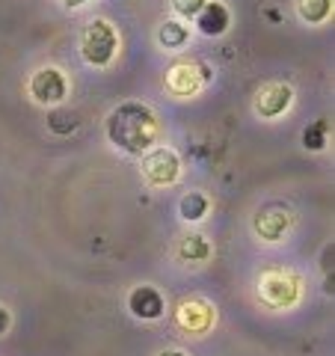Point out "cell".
<instances>
[{
	"mask_svg": "<svg viewBox=\"0 0 335 356\" xmlns=\"http://www.w3.org/2000/svg\"><path fill=\"white\" fill-rule=\"evenodd\" d=\"M178 172H181V161H178V154L172 149L158 146V149H149L146 158H142V175L158 187L172 184Z\"/></svg>",
	"mask_w": 335,
	"mask_h": 356,
	"instance_id": "obj_3",
	"label": "cell"
},
{
	"mask_svg": "<svg viewBox=\"0 0 335 356\" xmlns=\"http://www.w3.org/2000/svg\"><path fill=\"white\" fill-rule=\"evenodd\" d=\"M65 92H69V83H65L63 72L54 69V65H44V69H39L30 77V95L39 104H60Z\"/></svg>",
	"mask_w": 335,
	"mask_h": 356,
	"instance_id": "obj_5",
	"label": "cell"
},
{
	"mask_svg": "<svg viewBox=\"0 0 335 356\" xmlns=\"http://www.w3.org/2000/svg\"><path fill=\"white\" fill-rule=\"evenodd\" d=\"M205 77H208L205 69H199V65H190V63H181V65H172V69H170L166 86H170L175 95H193V92L202 89Z\"/></svg>",
	"mask_w": 335,
	"mask_h": 356,
	"instance_id": "obj_8",
	"label": "cell"
},
{
	"mask_svg": "<svg viewBox=\"0 0 335 356\" xmlns=\"http://www.w3.org/2000/svg\"><path fill=\"white\" fill-rule=\"evenodd\" d=\"M205 3H208V0H172V9L181 18H196L199 9H202Z\"/></svg>",
	"mask_w": 335,
	"mask_h": 356,
	"instance_id": "obj_18",
	"label": "cell"
},
{
	"mask_svg": "<svg viewBox=\"0 0 335 356\" xmlns=\"http://www.w3.org/2000/svg\"><path fill=\"white\" fill-rule=\"evenodd\" d=\"M178 211H181V217L187 222H196V220H202L208 214V199L202 193H196V191H190L181 196V202H178Z\"/></svg>",
	"mask_w": 335,
	"mask_h": 356,
	"instance_id": "obj_15",
	"label": "cell"
},
{
	"mask_svg": "<svg viewBox=\"0 0 335 356\" xmlns=\"http://www.w3.org/2000/svg\"><path fill=\"white\" fill-rule=\"evenodd\" d=\"M297 294H300V282H297L294 273H288V270H270V273L261 276V297L270 306H276V309L291 306L294 300H297Z\"/></svg>",
	"mask_w": 335,
	"mask_h": 356,
	"instance_id": "obj_4",
	"label": "cell"
},
{
	"mask_svg": "<svg viewBox=\"0 0 335 356\" xmlns=\"http://www.w3.org/2000/svg\"><path fill=\"white\" fill-rule=\"evenodd\" d=\"M116 48H119V39H116V30L107 24L104 18H95L89 21L81 33V54L89 65H107L110 60L116 57Z\"/></svg>",
	"mask_w": 335,
	"mask_h": 356,
	"instance_id": "obj_2",
	"label": "cell"
},
{
	"mask_svg": "<svg viewBox=\"0 0 335 356\" xmlns=\"http://www.w3.org/2000/svg\"><path fill=\"white\" fill-rule=\"evenodd\" d=\"M196 24H199V30H202L205 36H222V33L229 30V24H231V15H229V9L222 6L220 0H208V3L199 9Z\"/></svg>",
	"mask_w": 335,
	"mask_h": 356,
	"instance_id": "obj_10",
	"label": "cell"
},
{
	"mask_svg": "<svg viewBox=\"0 0 335 356\" xmlns=\"http://www.w3.org/2000/svg\"><path fill=\"white\" fill-rule=\"evenodd\" d=\"M107 137L116 149L128 154H146L158 143V119L149 104L125 102L107 119Z\"/></svg>",
	"mask_w": 335,
	"mask_h": 356,
	"instance_id": "obj_1",
	"label": "cell"
},
{
	"mask_svg": "<svg viewBox=\"0 0 335 356\" xmlns=\"http://www.w3.org/2000/svg\"><path fill=\"white\" fill-rule=\"evenodd\" d=\"M178 321L190 330H205L211 324V306L205 303H184L181 312H178Z\"/></svg>",
	"mask_w": 335,
	"mask_h": 356,
	"instance_id": "obj_12",
	"label": "cell"
},
{
	"mask_svg": "<svg viewBox=\"0 0 335 356\" xmlns=\"http://www.w3.org/2000/svg\"><path fill=\"white\" fill-rule=\"evenodd\" d=\"M161 356H184V353H181V350H163Z\"/></svg>",
	"mask_w": 335,
	"mask_h": 356,
	"instance_id": "obj_22",
	"label": "cell"
},
{
	"mask_svg": "<svg viewBox=\"0 0 335 356\" xmlns=\"http://www.w3.org/2000/svg\"><path fill=\"white\" fill-rule=\"evenodd\" d=\"M327 137H329V122L318 119L315 125H309L303 131V146L311 152H320V149H327Z\"/></svg>",
	"mask_w": 335,
	"mask_h": 356,
	"instance_id": "obj_16",
	"label": "cell"
},
{
	"mask_svg": "<svg viewBox=\"0 0 335 356\" xmlns=\"http://www.w3.org/2000/svg\"><path fill=\"white\" fill-rule=\"evenodd\" d=\"M128 309H131L137 318H142V321H154V318L163 315L166 306H163V297L154 291L152 285H140V288H133V291H131Z\"/></svg>",
	"mask_w": 335,
	"mask_h": 356,
	"instance_id": "obj_9",
	"label": "cell"
},
{
	"mask_svg": "<svg viewBox=\"0 0 335 356\" xmlns=\"http://www.w3.org/2000/svg\"><path fill=\"white\" fill-rule=\"evenodd\" d=\"M297 13L309 24H320L332 13V0H297Z\"/></svg>",
	"mask_w": 335,
	"mask_h": 356,
	"instance_id": "obj_13",
	"label": "cell"
},
{
	"mask_svg": "<svg viewBox=\"0 0 335 356\" xmlns=\"http://www.w3.org/2000/svg\"><path fill=\"white\" fill-rule=\"evenodd\" d=\"M252 229H255V235L264 241H282L285 232L291 229V211L285 205H267L255 214Z\"/></svg>",
	"mask_w": 335,
	"mask_h": 356,
	"instance_id": "obj_7",
	"label": "cell"
},
{
	"mask_svg": "<svg viewBox=\"0 0 335 356\" xmlns=\"http://www.w3.org/2000/svg\"><path fill=\"white\" fill-rule=\"evenodd\" d=\"M294 102V89L288 83H264L255 92V113L261 119H276L282 116Z\"/></svg>",
	"mask_w": 335,
	"mask_h": 356,
	"instance_id": "obj_6",
	"label": "cell"
},
{
	"mask_svg": "<svg viewBox=\"0 0 335 356\" xmlns=\"http://www.w3.org/2000/svg\"><path fill=\"white\" fill-rule=\"evenodd\" d=\"M48 128L54 134H72L77 128V119L72 113H65V110H54V113L48 116Z\"/></svg>",
	"mask_w": 335,
	"mask_h": 356,
	"instance_id": "obj_17",
	"label": "cell"
},
{
	"mask_svg": "<svg viewBox=\"0 0 335 356\" xmlns=\"http://www.w3.org/2000/svg\"><path fill=\"white\" fill-rule=\"evenodd\" d=\"M190 39V30L187 24H181V21H163L161 30H158V42L163 44V48H181V44Z\"/></svg>",
	"mask_w": 335,
	"mask_h": 356,
	"instance_id": "obj_14",
	"label": "cell"
},
{
	"mask_svg": "<svg viewBox=\"0 0 335 356\" xmlns=\"http://www.w3.org/2000/svg\"><path fill=\"white\" fill-rule=\"evenodd\" d=\"M332 255H335V250H332V243L329 247H323V259H320V267H323V273H332Z\"/></svg>",
	"mask_w": 335,
	"mask_h": 356,
	"instance_id": "obj_19",
	"label": "cell"
},
{
	"mask_svg": "<svg viewBox=\"0 0 335 356\" xmlns=\"http://www.w3.org/2000/svg\"><path fill=\"white\" fill-rule=\"evenodd\" d=\"M63 3H65V6H69V9H77V6H83V3H89V0H63Z\"/></svg>",
	"mask_w": 335,
	"mask_h": 356,
	"instance_id": "obj_21",
	"label": "cell"
},
{
	"mask_svg": "<svg viewBox=\"0 0 335 356\" xmlns=\"http://www.w3.org/2000/svg\"><path fill=\"white\" fill-rule=\"evenodd\" d=\"M6 330H9V312L0 306V336H6Z\"/></svg>",
	"mask_w": 335,
	"mask_h": 356,
	"instance_id": "obj_20",
	"label": "cell"
},
{
	"mask_svg": "<svg viewBox=\"0 0 335 356\" xmlns=\"http://www.w3.org/2000/svg\"><path fill=\"white\" fill-rule=\"evenodd\" d=\"M211 255V243H208V238L205 235H190V238H184L181 243H178V259L181 261H205Z\"/></svg>",
	"mask_w": 335,
	"mask_h": 356,
	"instance_id": "obj_11",
	"label": "cell"
}]
</instances>
